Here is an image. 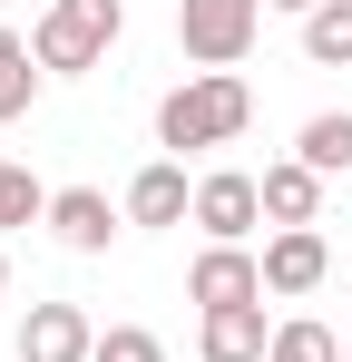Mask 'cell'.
Wrapping results in <instances>:
<instances>
[{
	"mask_svg": "<svg viewBox=\"0 0 352 362\" xmlns=\"http://www.w3.org/2000/svg\"><path fill=\"white\" fill-rule=\"evenodd\" d=\"M117 226H127V206H108L98 186H59V196H49V235L69 245V255H108Z\"/></svg>",
	"mask_w": 352,
	"mask_h": 362,
	"instance_id": "cell-8",
	"label": "cell"
},
{
	"mask_svg": "<svg viewBox=\"0 0 352 362\" xmlns=\"http://www.w3.org/2000/svg\"><path fill=\"white\" fill-rule=\"evenodd\" d=\"M264 10H293V20H313V10H323V0H264Z\"/></svg>",
	"mask_w": 352,
	"mask_h": 362,
	"instance_id": "cell-18",
	"label": "cell"
},
{
	"mask_svg": "<svg viewBox=\"0 0 352 362\" xmlns=\"http://www.w3.org/2000/svg\"><path fill=\"white\" fill-rule=\"evenodd\" d=\"M20 362H98V323H88L78 303H30Z\"/></svg>",
	"mask_w": 352,
	"mask_h": 362,
	"instance_id": "cell-6",
	"label": "cell"
},
{
	"mask_svg": "<svg viewBox=\"0 0 352 362\" xmlns=\"http://www.w3.org/2000/svg\"><path fill=\"white\" fill-rule=\"evenodd\" d=\"M40 78H49V69H40V49H30L20 30H0V127H10V118H30Z\"/></svg>",
	"mask_w": 352,
	"mask_h": 362,
	"instance_id": "cell-13",
	"label": "cell"
},
{
	"mask_svg": "<svg viewBox=\"0 0 352 362\" xmlns=\"http://www.w3.org/2000/svg\"><path fill=\"white\" fill-rule=\"evenodd\" d=\"M196 226H206V245H245L254 226H264V186L245 177V167L196 177Z\"/></svg>",
	"mask_w": 352,
	"mask_h": 362,
	"instance_id": "cell-5",
	"label": "cell"
},
{
	"mask_svg": "<svg viewBox=\"0 0 352 362\" xmlns=\"http://www.w3.org/2000/svg\"><path fill=\"white\" fill-rule=\"evenodd\" d=\"M264 226H313V216H323V177H313V167H303V157H284V167H264Z\"/></svg>",
	"mask_w": 352,
	"mask_h": 362,
	"instance_id": "cell-11",
	"label": "cell"
},
{
	"mask_svg": "<svg viewBox=\"0 0 352 362\" xmlns=\"http://www.w3.org/2000/svg\"><path fill=\"white\" fill-rule=\"evenodd\" d=\"M303 59L313 69H352V0H323L303 20Z\"/></svg>",
	"mask_w": 352,
	"mask_h": 362,
	"instance_id": "cell-14",
	"label": "cell"
},
{
	"mask_svg": "<svg viewBox=\"0 0 352 362\" xmlns=\"http://www.w3.org/2000/svg\"><path fill=\"white\" fill-rule=\"evenodd\" d=\"M323 274H333V245L313 235V226H274V235H264V294H313V284H323Z\"/></svg>",
	"mask_w": 352,
	"mask_h": 362,
	"instance_id": "cell-7",
	"label": "cell"
},
{
	"mask_svg": "<svg viewBox=\"0 0 352 362\" xmlns=\"http://www.w3.org/2000/svg\"><path fill=\"white\" fill-rule=\"evenodd\" d=\"M343 362H352V333H343Z\"/></svg>",
	"mask_w": 352,
	"mask_h": 362,
	"instance_id": "cell-20",
	"label": "cell"
},
{
	"mask_svg": "<svg viewBox=\"0 0 352 362\" xmlns=\"http://www.w3.org/2000/svg\"><path fill=\"white\" fill-rule=\"evenodd\" d=\"M293 157H303V167H313L323 186H333V177H352V108H323V118H303Z\"/></svg>",
	"mask_w": 352,
	"mask_h": 362,
	"instance_id": "cell-12",
	"label": "cell"
},
{
	"mask_svg": "<svg viewBox=\"0 0 352 362\" xmlns=\"http://www.w3.org/2000/svg\"><path fill=\"white\" fill-rule=\"evenodd\" d=\"M264 362H343V333H333V323H313V313H284Z\"/></svg>",
	"mask_w": 352,
	"mask_h": 362,
	"instance_id": "cell-15",
	"label": "cell"
},
{
	"mask_svg": "<svg viewBox=\"0 0 352 362\" xmlns=\"http://www.w3.org/2000/svg\"><path fill=\"white\" fill-rule=\"evenodd\" d=\"M127 226H196V186H186L176 157H147L127 177Z\"/></svg>",
	"mask_w": 352,
	"mask_h": 362,
	"instance_id": "cell-9",
	"label": "cell"
},
{
	"mask_svg": "<svg viewBox=\"0 0 352 362\" xmlns=\"http://www.w3.org/2000/svg\"><path fill=\"white\" fill-rule=\"evenodd\" d=\"M0 303H10V255H0Z\"/></svg>",
	"mask_w": 352,
	"mask_h": 362,
	"instance_id": "cell-19",
	"label": "cell"
},
{
	"mask_svg": "<svg viewBox=\"0 0 352 362\" xmlns=\"http://www.w3.org/2000/svg\"><path fill=\"white\" fill-rule=\"evenodd\" d=\"M127 40V0H49L40 20H30V49L49 78H88V69H108V49Z\"/></svg>",
	"mask_w": 352,
	"mask_h": 362,
	"instance_id": "cell-2",
	"label": "cell"
},
{
	"mask_svg": "<svg viewBox=\"0 0 352 362\" xmlns=\"http://www.w3.org/2000/svg\"><path fill=\"white\" fill-rule=\"evenodd\" d=\"M10 226H49V186L0 157V235H10Z\"/></svg>",
	"mask_w": 352,
	"mask_h": 362,
	"instance_id": "cell-16",
	"label": "cell"
},
{
	"mask_svg": "<svg viewBox=\"0 0 352 362\" xmlns=\"http://www.w3.org/2000/svg\"><path fill=\"white\" fill-rule=\"evenodd\" d=\"M264 353H274V323H264V303L196 313V362H264Z\"/></svg>",
	"mask_w": 352,
	"mask_h": 362,
	"instance_id": "cell-10",
	"label": "cell"
},
{
	"mask_svg": "<svg viewBox=\"0 0 352 362\" xmlns=\"http://www.w3.org/2000/svg\"><path fill=\"white\" fill-rule=\"evenodd\" d=\"M98 362H167V343H157L147 323H108V333H98Z\"/></svg>",
	"mask_w": 352,
	"mask_h": 362,
	"instance_id": "cell-17",
	"label": "cell"
},
{
	"mask_svg": "<svg viewBox=\"0 0 352 362\" xmlns=\"http://www.w3.org/2000/svg\"><path fill=\"white\" fill-rule=\"evenodd\" d=\"M186 303H196V313L264 303V255H245V245H206V255L186 264Z\"/></svg>",
	"mask_w": 352,
	"mask_h": 362,
	"instance_id": "cell-4",
	"label": "cell"
},
{
	"mask_svg": "<svg viewBox=\"0 0 352 362\" xmlns=\"http://www.w3.org/2000/svg\"><path fill=\"white\" fill-rule=\"evenodd\" d=\"M254 40H264V0H176V49L196 69H245Z\"/></svg>",
	"mask_w": 352,
	"mask_h": 362,
	"instance_id": "cell-3",
	"label": "cell"
},
{
	"mask_svg": "<svg viewBox=\"0 0 352 362\" xmlns=\"http://www.w3.org/2000/svg\"><path fill=\"white\" fill-rule=\"evenodd\" d=\"M245 118H254V88H245L235 69H196L186 88L157 98V147H167V157H186V147H235Z\"/></svg>",
	"mask_w": 352,
	"mask_h": 362,
	"instance_id": "cell-1",
	"label": "cell"
}]
</instances>
